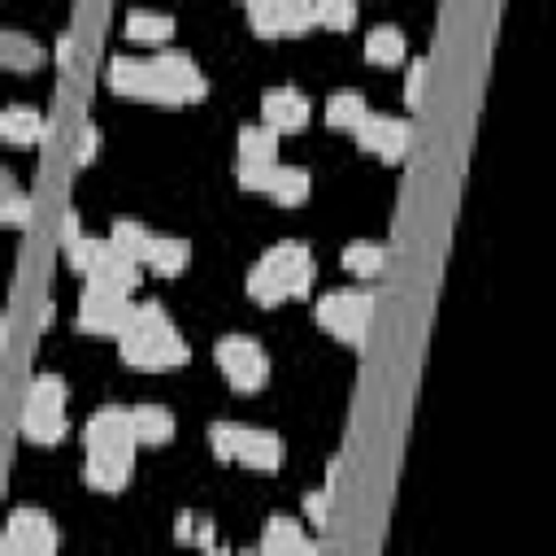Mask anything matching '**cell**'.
<instances>
[{
	"label": "cell",
	"instance_id": "cell-1",
	"mask_svg": "<svg viewBox=\"0 0 556 556\" xmlns=\"http://www.w3.org/2000/svg\"><path fill=\"white\" fill-rule=\"evenodd\" d=\"M109 83L122 96H139V100H156V104H191L208 87L195 56L182 48H161L152 56L117 52L109 61Z\"/></svg>",
	"mask_w": 556,
	"mask_h": 556
},
{
	"label": "cell",
	"instance_id": "cell-2",
	"mask_svg": "<svg viewBox=\"0 0 556 556\" xmlns=\"http://www.w3.org/2000/svg\"><path fill=\"white\" fill-rule=\"evenodd\" d=\"M117 343H122V361L126 365H139V369H169V365H182L191 356L182 330L169 321V313H165L161 300L135 304V317L117 334Z\"/></svg>",
	"mask_w": 556,
	"mask_h": 556
},
{
	"label": "cell",
	"instance_id": "cell-3",
	"mask_svg": "<svg viewBox=\"0 0 556 556\" xmlns=\"http://www.w3.org/2000/svg\"><path fill=\"white\" fill-rule=\"evenodd\" d=\"M313 287V252L295 239L274 243L252 269H248V295L256 304H282V300H300Z\"/></svg>",
	"mask_w": 556,
	"mask_h": 556
},
{
	"label": "cell",
	"instance_id": "cell-4",
	"mask_svg": "<svg viewBox=\"0 0 556 556\" xmlns=\"http://www.w3.org/2000/svg\"><path fill=\"white\" fill-rule=\"evenodd\" d=\"M208 447L217 460H239L248 469H278L287 447L274 430L261 426H239V421H213L208 426Z\"/></svg>",
	"mask_w": 556,
	"mask_h": 556
},
{
	"label": "cell",
	"instance_id": "cell-5",
	"mask_svg": "<svg viewBox=\"0 0 556 556\" xmlns=\"http://www.w3.org/2000/svg\"><path fill=\"white\" fill-rule=\"evenodd\" d=\"M65 426V382L56 374H39L22 404V434L30 443H56Z\"/></svg>",
	"mask_w": 556,
	"mask_h": 556
},
{
	"label": "cell",
	"instance_id": "cell-6",
	"mask_svg": "<svg viewBox=\"0 0 556 556\" xmlns=\"http://www.w3.org/2000/svg\"><path fill=\"white\" fill-rule=\"evenodd\" d=\"M369 317H374V295L361 291V287H339V291H326L317 300V321L343 339L348 348H361L365 334H369Z\"/></svg>",
	"mask_w": 556,
	"mask_h": 556
},
{
	"label": "cell",
	"instance_id": "cell-7",
	"mask_svg": "<svg viewBox=\"0 0 556 556\" xmlns=\"http://www.w3.org/2000/svg\"><path fill=\"white\" fill-rule=\"evenodd\" d=\"M213 356H217V365L235 391H261L269 378V361L252 334H222Z\"/></svg>",
	"mask_w": 556,
	"mask_h": 556
},
{
	"label": "cell",
	"instance_id": "cell-8",
	"mask_svg": "<svg viewBox=\"0 0 556 556\" xmlns=\"http://www.w3.org/2000/svg\"><path fill=\"white\" fill-rule=\"evenodd\" d=\"M135 317V304L126 291H113V287H96L87 282L83 295H78V326L91 330V334H122Z\"/></svg>",
	"mask_w": 556,
	"mask_h": 556
},
{
	"label": "cell",
	"instance_id": "cell-9",
	"mask_svg": "<svg viewBox=\"0 0 556 556\" xmlns=\"http://www.w3.org/2000/svg\"><path fill=\"white\" fill-rule=\"evenodd\" d=\"M0 556H56V530L52 517L43 508H13L4 539H0Z\"/></svg>",
	"mask_w": 556,
	"mask_h": 556
},
{
	"label": "cell",
	"instance_id": "cell-10",
	"mask_svg": "<svg viewBox=\"0 0 556 556\" xmlns=\"http://www.w3.org/2000/svg\"><path fill=\"white\" fill-rule=\"evenodd\" d=\"M83 443H87V452H126V456H135V447H139L135 408H122V404L96 408L83 426Z\"/></svg>",
	"mask_w": 556,
	"mask_h": 556
},
{
	"label": "cell",
	"instance_id": "cell-11",
	"mask_svg": "<svg viewBox=\"0 0 556 556\" xmlns=\"http://www.w3.org/2000/svg\"><path fill=\"white\" fill-rule=\"evenodd\" d=\"M239 182L248 191H265L274 195L278 204H300L308 195V169L304 165H239Z\"/></svg>",
	"mask_w": 556,
	"mask_h": 556
},
{
	"label": "cell",
	"instance_id": "cell-12",
	"mask_svg": "<svg viewBox=\"0 0 556 556\" xmlns=\"http://www.w3.org/2000/svg\"><path fill=\"white\" fill-rule=\"evenodd\" d=\"M352 135H356V143H361L365 152H374V156H382V161H400V156L408 152V143H413L408 122H404V117H391V113H369Z\"/></svg>",
	"mask_w": 556,
	"mask_h": 556
},
{
	"label": "cell",
	"instance_id": "cell-13",
	"mask_svg": "<svg viewBox=\"0 0 556 556\" xmlns=\"http://www.w3.org/2000/svg\"><path fill=\"white\" fill-rule=\"evenodd\" d=\"M248 22L261 35H295V30L313 26L317 13H313L308 0H252L248 4Z\"/></svg>",
	"mask_w": 556,
	"mask_h": 556
},
{
	"label": "cell",
	"instance_id": "cell-14",
	"mask_svg": "<svg viewBox=\"0 0 556 556\" xmlns=\"http://www.w3.org/2000/svg\"><path fill=\"white\" fill-rule=\"evenodd\" d=\"M308 96L300 91V87H291V83H278V87H265V96H261V113H265V126H274L278 135L282 130H300L304 122H308Z\"/></svg>",
	"mask_w": 556,
	"mask_h": 556
},
{
	"label": "cell",
	"instance_id": "cell-15",
	"mask_svg": "<svg viewBox=\"0 0 556 556\" xmlns=\"http://www.w3.org/2000/svg\"><path fill=\"white\" fill-rule=\"evenodd\" d=\"M87 282H96V287H113V291H135L139 287V261L130 256V252H122L113 239H104L100 243V256H96V265H91V274H87Z\"/></svg>",
	"mask_w": 556,
	"mask_h": 556
},
{
	"label": "cell",
	"instance_id": "cell-16",
	"mask_svg": "<svg viewBox=\"0 0 556 556\" xmlns=\"http://www.w3.org/2000/svg\"><path fill=\"white\" fill-rule=\"evenodd\" d=\"M256 552H261V556H317L313 539H308L304 526L291 521V517H269L265 530H261Z\"/></svg>",
	"mask_w": 556,
	"mask_h": 556
},
{
	"label": "cell",
	"instance_id": "cell-17",
	"mask_svg": "<svg viewBox=\"0 0 556 556\" xmlns=\"http://www.w3.org/2000/svg\"><path fill=\"white\" fill-rule=\"evenodd\" d=\"M130 465H135V456H126V452H87L83 478L96 491H122L126 478H130Z\"/></svg>",
	"mask_w": 556,
	"mask_h": 556
},
{
	"label": "cell",
	"instance_id": "cell-18",
	"mask_svg": "<svg viewBox=\"0 0 556 556\" xmlns=\"http://www.w3.org/2000/svg\"><path fill=\"white\" fill-rule=\"evenodd\" d=\"M187 261H191V243L187 239H178V235H152L148 239V252H143V265L148 269L174 278V274L187 269Z\"/></svg>",
	"mask_w": 556,
	"mask_h": 556
},
{
	"label": "cell",
	"instance_id": "cell-19",
	"mask_svg": "<svg viewBox=\"0 0 556 556\" xmlns=\"http://www.w3.org/2000/svg\"><path fill=\"white\" fill-rule=\"evenodd\" d=\"M278 161V130L265 122L239 126V165H274Z\"/></svg>",
	"mask_w": 556,
	"mask_h": 556
},
{
	"label": "cell",
	"instance_id": "cell-20",
	"mask_svg": "<svg viewBox=\"0 0 556 556\" xmlns=\"http://www.w3.org/2000/svg\"><path fill=\"white\" fill-rule=\"evenodd\" d=\"M365 117H369V109H365V96H361L356 87H339V91L326 96V122H330V126L356 130Z\"/></svg>",
	"mask_w": 556,
	"mask_h": 556
},
{
	"label": "cell",
	"instance_id": "cell-21",
	"mask_svg": "<svg viewBox=\"0 0 556 556\" xmlns=\"http://www.w3.org/2000/svg\"><path fill=\"white\" fill-rule=\"evenodd\" d=\"M0 135H4L9 143H35V139L43 135V117H39V109H30V104H13V109H4V113H0Z\"/></svg>",
	"mask_w": 556,
	"mask_h": 556
},
{
	"label": "cell",
	"instance_id": "cell-22",
	"mask_svg": "<svg viewBox=\"0 0 556 556\" xmlns=\"http://www.w3.org/2000/svg\"><path fill=\"white\" fill-rule=\"evenodd\" d=\"M339 261H343L348 274L374 278V274H382V265H387V248L374 243V239H356V243H348V248L339 252Z\"/></svg>",
	"mask_w": 556,
	"mask_h": 556
},
{
	"label": "cell",
	"instance_id": "cell-23",
	"mask_svg": "<svg viewBox=\"0 0 556 556\" xmlns=\"http://www.w3.org/2000/svg\"><path fill=\"white\" fill-rule=\"evenodd\" d=\"M365 56H369V61H382V65L400 61V56H404V30H400L395 22L369 26V35H365Z\"/></svg>",
	"mask_w": 556,
	"mask_h": 556
},
{
	"label": "cell",
	"instance_id": "cell-24",
	"mask_svg": "<svg viewBox=\"0 0 556 556\" xmlns=\"http://www.w3.org/2000/svg\"><path fill=\"white\" fill-rule=\"evenodd\" d=\"M135 434L139 443H165L174 434V413L165 404H135Z\"/></svg>",
	"mask_w": 556,
	"mask_h": 556
},
{
	"label": "cell",
	"instance_id": "cell-25",
	"mask_svg": "<svg viewBox=\"0 0 556 556\" xmlns=\"http://www.w3.org/2000/svg\"><path fill=\"white\" fill-rule=\"evenodd\" d=\"M39 56H43V48H39L30 35H22V30H4V35H0V61H4L9 70H35Z\"/></svg>",
	"mask_w": 556,
	"mask_h": 556
},
{
	"label": "cell",
	"instance_id": "cell-26",
	"mask_svg": "<svg viewBox=\"0 0 556 556\" xmlns=\"http://www.w3.org/2000/svg\"><path fill=\"white\" fill-rule=\"evenodd\" d=\"M126 30H130V39L161 43L165 35H174V17L169 13H156V9H130L126 13Z\"/></svg>",
	"mask_w": 556,
	"mask_h": 556
},
{
	"label": "cell",
	"instance_id": "cell-27",
	"mask_svg": "<svg viewBox=\"0 0 556 556\" xmlns=\"http://www.w3.org/2000/svg\"><path fill=\"white\" fill-rule=\"evenodd\" d=\"M174 534L182 539V543H195L200 552H208L213 543H217V530H213V517H204V513H178V521H174Z\"/></svg>",
	"mask_w": 556,
	"mask_h": 556
},
{
	"label": "cell",
	"instance_id": "cell-28",
	"mask_svg": "<svg viewBox=\"0 0 556 556\" xmlns=\"http://www.w3.org/2000/svg\"><path fill=\"white\" fill-rule=\"evenodd\" d=\"M0 217H4L9 226H26V222H30V195L13 182V174L0 178Z\"/></svg>",
	"mask_w": 556,
	"mask_h": 556
},
{
	"label": "cell",
	"instance_id": "cell-29",
	"mask_svg": "<svg viewBox=\"0 0 556 556\" xmlns=\"http://www.w3.org/2000/svg\"><path fill=\"white\" fill-rule=\"evenodd\" d=\"M109 239H113L122 252H130V256L143 265V252H148V239H152V230H148L143 222H135V217H117Z\"/></svg>",
	"mask_w": 556,
	"mask_h": 556
},
{
	"label": "cell",
	"instance_id": "cell-30",
	"mask_svg": "<svg viewBox=\"0 0 556 556\" xmlns=\"http://www.w3.org/2000/svg\"><path fill=\"white\" fill-rule=\"evenodd\" d=\"M313 13H317L321 26H334V30H343V26L356 22V4L352 0H317Z\"/></svg>",
	"mask_w": 556,
	"mask_h": 556
},
{
	"label": "cell",
	"instance_id": "cell-31",
	"mask_svg": "<svg viewBox=\"0 0 556 556\" xmlns=\"http://www.w3.org/2000/svg\"><path fill=\"white\" fill-rule=\"evenodd\" d=\"M100 243H104V239H91V235H78L74 243H65L70 265H74L78 274H91V265H96V256H100Z\"/></svg>",
	"mask_w": 556,
	"mask_h": 556
},
{
	"label": "cell",
	"instance_id": "cell-32",
	"mask_svg": "<svg viewBox=\"0 0 556 556\" xmlns=\"http://www.w3.org/2000/svg\"><path fill=\"white\" fill-rule=\"evenodd\" d=\"M421 83H426V56H417V61L408 65V74H404V104H408V109L421 104Z\"/></svg>",
	"mask_w": 556,
	"mask_h": 556
},
{
	"label": "cell",
	"instance_id": "cell-33",
	"mask_svg": "<svg viewBox=\"0 0 556 556\" xmlns=\"http://www.w3.org/2000/svg\"><path fill=\"white\" fill-rule=\"evenodd\" d=\"M304 513H308L313 526H326V513H330V486L308 491V495H304Z\"/></svg>",
	"mask_w": 556,
	"mask_h": 556
},
{
	"label": "cell",
	"instance_id": "cell-34",
	"mask_svg": "<svg viewBox=\"0 0 556 556\" xmlns=\"http://www.w3.org/2000/svg\"><path fill=\"white\" fill-rule=\"evenodd\" d=\"M91 148H96V130L87 126V130H83V139H78V156L87 161V156H91Z\"/></svg>",
	"mask_w": 556,
	"mask_h": 556
},
{
	"label": "cell",
	"instance_id": "cell-35",
	"mask_svg": "<svg viewBox=\"0 0 556 556\" xmlns=\"http://www.w3.org/2000/svg\"><path fill=\"white\" fill-rule=\"evenodd\" d=\"M204 556H261V552H230V547H222V543H213Z\"/></svg>",
	"mask_w": 556,
	"mask_h": 556
}]
</instances>
